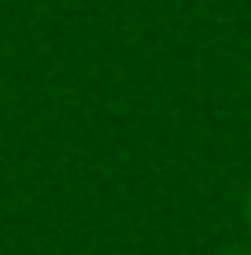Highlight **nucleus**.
I'll return each mask as SVG.
<instances>
[{"mask_svg": "<svg viewBox=\"0 0 251 255\" xmlns=\"http://www.w3.org/2000/svg\"><path fill=\"white\" fill-rule=\"evenodd\" d=\"M226 255H251V252H226Z\"/></svg>", "mask_w": 251, "mask_h": 255, "instance_id": "2", "label": "nucleus"}, {"mask_svg": "<svg viewBox=\"0 0 251 255\" xmlns=\"http://www.w3.org/2000/svg\"><path fill=\"white\" fill-rule=\"evenodd\" d=\"M248 222H251V196H248Z\"/></svg>", "mask_w": 251, "mask_h": 255, "instance_id": "1", "label": "nucleus"}]
</instances>
